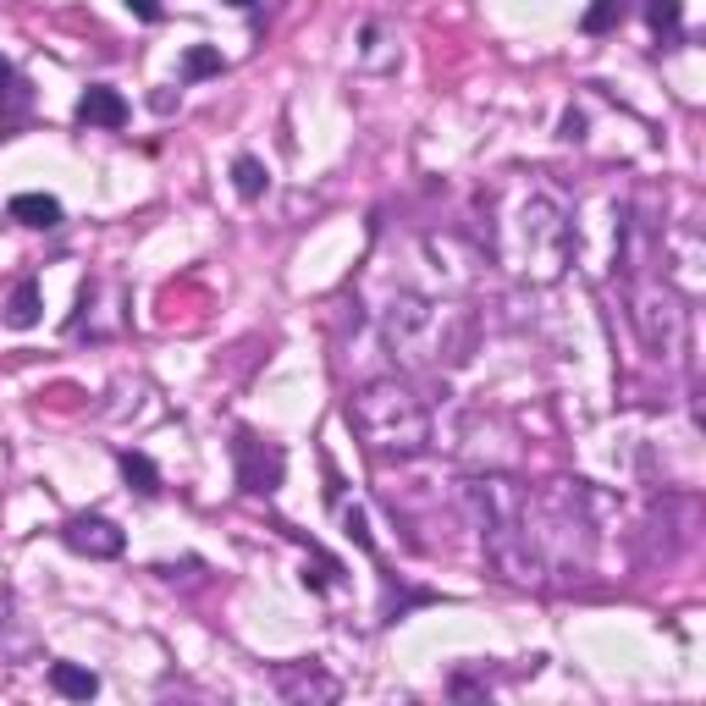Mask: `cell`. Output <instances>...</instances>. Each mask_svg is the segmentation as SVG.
Instances as JSON below:
<instances>
[{
  "instance_id": "1",
  "label": "cell",
  "mask_w": 706,
  "mask_h": 706,
  "mask_svg": "<svg viewBox=\"0 0 706 706\" xmlns=\"http://www.w3.org/2000/svg\"><path fill=\"white\" fill-rule=\"evenodd\" d=\"M348 426L365 437L371 453L415 459L431 448V409L404 382H371L348 398Z\"/></svg>"
},
{
  "instance_id": "2",
  "label": "cell",
  "mask_w": 706,
  "mask_h": 706,
  "mask_svg": "<svg viewBox=\"0 0 706 706\" xmlns=\"http://www.w3.org/2000/svg\"><path fill=\"white\" fill-rule=\"evenodd\" d=\"M387 342L415 365H459L470 353V315L426 298H404L387 315Z\"/></svg>"
},
{
  "instance_id": "3",
  "label": "cell",
  "mask_w": 706,
  "mask_h": 706,
  "mask_svg": "<svg viewBox=\"0 0 706 706\" xmlns=\"http://www.w3.org/2000/svg\"><path fill=\"white\" fill-rule=\"evenodd\" d=\"M232 459H238V486H243V492H254V497H271V492L282 486V470H287L282 448H271V442H260V437L238 431V442H232Z\"/></svg>"
},
{
  "instance_id": "4",
  "label": "cell",
  "mask_w": 706,
  "mask_h": 706,
  "mask_svg": "<svg viewBox=\"0 0 706 706\" xmlns=\"http://www.w3.org/2000/svg\"><path fill=\"white\" fill-rule=\"evenodd\" d=\"M62 541H67L78 558H122V547H128L122 525L106 519V514H73V519L62 525Z\"/></svg>"
},
{
  "instance_id": "5",
  "label": "cell",
  "mask_w": 706,
  "mask_h": 706,
  "mask_svg": "<svg viewBox=\"0 0 706 706\" xmlns=\"http://www.w3.org/2000/svg\"><path fill=\"white\" fill-rule=\"evenodd\" d=\"M78 122L84 128H128V100L117 95V89H106V84H95V89H84V100H78Z\"/></svg>"
},
{
  "instance_id": "6",
  "label": "cell",
  "mask_w": 706,
  "mask_h": 706,
  "mask_svg": "<svg viewBox=\"0 0 706 706\" xmlns=\"http://www.w3.org/2000/svg\"><path fill=\"white\" fill-rule=\"evenodd\" d=\"M12 221L51 232V227H62V205H56L51 194H18V199H12Z\"/></svg>"
},
{
  "instance_id": "7",
  "label": "cell",
  "mask_w": 706,
  "mask_h": 706,
  "mask_svg": "<svg viewBox=\"0 0 706 706\" xmlns=\"http://www.w3.org/2000/svg\"><path fill=\"white\" fill-rule=\"evenodd\" d=\"M51 684H56V695H67V701L100 695V673H89V668H78V662H51Z\"/></svg>"
},
{
  "instance_id": "8",
  "label": "cell",
  "mask_w": 706,
  "mask_h": 706,
  "mask_svg": "<svg viewBox=\"0 0 706 706\" xmlns=\"http://www.w3.org/2000/svg\"><path fill=\"white\" fill-rule=\"evenodd\" d=\"M276 684H282V695H293V701H298V695H320V701H331V695H337V679H326V673H315V668H298V673H293V668H282V673H276Z\"/></svg>"
},
{
  "instance_id": "9",
  "label": "cell",
  "mask_w": 706,
  "mask_h": 706,
  "mask_svg": "<svg viewBox=\"0 0 706 706\" xmlns=\"http://www.w3.org/2000/svg\"><path fill=\"white\" fill-rule=\"evenodd\" d=\"M7 326H18V331L40 326V282H18V287H12V304H7Z\"/></svg>"
},
{
  "instance_id": "10",
  "label": "cell",
  "mask_w": 706,
  "mask_h": 706,
  "mask_svg": "<svg viewBox=\"0 0 706 706\" xmlns=\"http://www.w3.org/2000/svg\"><path fill=\"white\" fill-rule=\"evenodd\" d=\"M122 475L139 497H161V470L144 459V453H122Z\"/></svg>"
},
{
  "instance_id": "11",
  "label": "cell",
  "mask_w": 706,
  "mask_h": 706,
  "mask_svg": "<svg viewBox=\"0 0 706 706\" xmlns=\"http://www.w3.org/2000/svg\"><path fill=\"white\" fill-rule=\"evenodd\" d=\"M624 12H629V0H591L585 18H580V29H585V34H607V29L624 23Z\"/></svg>"
},
{
  "instance_id": "12",
  "label": "cell",
  "mask_w": 706,
  "mask_h": 706,
  "mask_svg": "<svg viewBox=\"0 0 706 706\" xmlns=\"http://www.w3.org/2000/svg\"><path fill=\"white\" fill-rule=\"evenodd\" d=\"M265 183H271V177H265V166H260L254 155H238V161H232V188H238L243 199H260Z\"/></svg>"
},
{
  "instance_id": "13",
  "label": "cell",
  "mask_w": 706,
  "mask_h": 706,
  "mask_svg": "<svg viewBox=\"0 0 706 706\" xmlns=\"http://www.w3.org/2000/svg\"><path fill=\"white\" fill-rule=\"evenodd\" d=\"M646 23H651L662 40H673L679 23H684V0H646Z\"/></svg>"
},
{
  "instance_id": "14",
  "label": "cell",
  "mask_w": 706,
  "mask_h": 706,
  "mask_svg": "<svg viewBox=\"0 0 706 706\" xmlns=\"http://www.w3.org/2000/svg\"><path fill=\"white\" fill-rule=\"evenodd\" d=\"M227 62H221V51H210V45H194L188 51V62H183V78H216Z\"/></svg>"
},
{
  "instance_id": "15",
  "label": "cell",
  "mask_w": 706,
  "mask_h": 706,
  "mask_svg": "<svg viewBox=\"0 0 706 706\" xmlns=\"http://www.w3.org/2000/svg\"><path fill=\"white\" fill-rule=\"evenodd\" d=\"M18 89H23V84H18V73H12V62H7V56H0V106H12V100H23Z\"/></svg>"
},
{
  "instance_id": "16",
  "label": "cell",
  "mask_w": 706,
  "mask_h": 706,
  "mask_svg": "<svg viewBox=\"0 0 706 706\" xmlns=\"http://www.w3.org/2000/svg\"><path fill=\"white\" fill-rule=\"evenodd\" d=\"M128 12L144 18V23H161V0H128Z\"/></svg>"
},
{
  "instance_id": "17",
  "label": "cell",
  "mask_w": 706,
  "mask_h": 706,
  "mask_svg": "<svg viewBox=\"0 0 706 706\" xmlns=\"http://www.w3.org/2000/svg\"><path fill=\"white\" fill-rule=\"evenodd\" d=\"M348 536H353V541H360V547H371V530H365V514H360V508H353V514H348Z\"/></svg>"
},
{
  "instance_id": "18",
  "label": "cell",
  "mask_w": 706,
  "mask_h": 706,
  "mask_svg": "<svg viewBox=\"0 0 706 706\" xmlns=\"http://www.w3.org/2000/svg\"><path fill=\"white\" fill-rule=\"evenodd\" d=\"M580 133H585V117L569 111V117H563V139H580Z\"/></svg>"
},
{
  "instance_id": "19",
  "label": "cell",
  "mask_w": 706,
  "mask_h": 706,
  "mask_svg": "<svg viewBox=\"0 0 706 706\" xmlns=\"http://www.w3.org/2000/svg\"><path fill=\"white\" fill-rule=\"evenodd\" d=\"M227 7H254V0H227Z\"/></svg>"
}]
</instances>
